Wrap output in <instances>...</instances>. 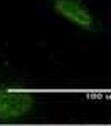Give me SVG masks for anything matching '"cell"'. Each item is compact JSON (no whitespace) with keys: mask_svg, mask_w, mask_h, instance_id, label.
I'll use <instances>...</instances> for the list:
<instances>
[{"mask_svg":"<svg viewBox=\"0 0 111 126\" xmlns=\"http://www.w3.org/2000/svg\"><path fill=\"white\" fill-rule=\"evenodd\" d=\"M42 2L59 19L84 34L99 35L106 30L104 22L91 9L88 0H42Z\"/></svg>","mask_w":111,"mask_h":126,"instance_id":"7a4b0ae2","label":"cell"},{"mask_svg":"<svg viewBox=\"0 0 111 126\" xmlns=\"http://www.w3.org/2000/svg\"><path fill=\"white\" fill-rule=\"evenodd\" d=\"M39 97L19 81L0 72V123L15 125L30 121L39 111Z\"/></svg>","mask_w":111,"mask_h":126,"instance_id":"6da1fadb","label":"cell"}]
</instances>
